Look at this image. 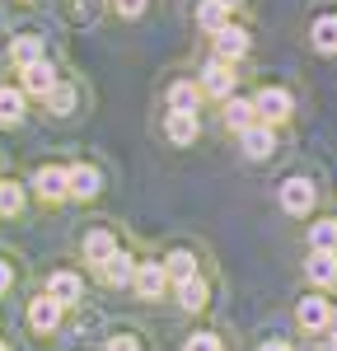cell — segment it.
Instances as JSON below:
<instances>
[{
    "mask_svg": "<svg viewBox=\"0 0 337 351\" xmlns=\"http://www.w3.org/2000/svg\"><path fill=\"white\" fill-rule=\"evenodd\" d=\"M290 108H295V104H290V94H286V89H262V94L253 99V117H258V122H267V127L286 122Z\"/></svg>",
    "mask_w": 337,
    "mask_h": 351,
    "instance_id": "6da1fadb",
    "label": "cell"
},
{
    "mask_svg": "<svg viewBox=\"0 0 337 351\" xmlns=\"http://www.w3.org/2000/svg\"><path fill=\"white\" fill-rule=\"evenodd\" d=\"M239 145H244V155H249V160H267V155H272V145H277V132H272L267 122H249V127L239 132Z\"/></svg>",
    "mask_w": 337,
    "mask_h": 351,
    "instance_id": "7a4b0ae2",
    "label": "cell"
},
{
    "mask_svg": "<svg viewBox=\"0 0 337 351\" xmlns=\"http://www.w3.org/2000/svg\"><path fill=\"white\" fill-rule=\"evenodd\" d=\"M211 43H216V56H221V61H239V56L249 52V33L239 24H221L211 33Z\"/></svg>",
    "mask_w": 337,
    "mask_h": 351,
    "instance_id": "3957f363",
    "label": "cell"
},
{
    "mask_svg": "<svg viewBox=\"0 0 337 351\" xmlns=\"http://www.w3.org/2000/svg\"><path fill=\"white\" fill-rule=\"evenodd\" d=\"M277 197H281V206H286L290 216H305L309 206H314V183H309V178H286Z\"/></svg>",
    "mask_w": 337,
    "mask_h": 351,
    "instance_id": "277c9868",
    "label": "cell"
},
{
    "mask_svg": "<svg viewBox=\"0 0 337 351\" xmlns=\"http://www.w3.org/2000/svg\"><path fill=\"white\" fill-rule=\"evenodd\" d=\"M201 89L211 94V99H229V89H234V71H229V61H211L206 71H201Z\"/></svg>",
    "mask_w": 337,
    "mask_h": 351,
    "instance_id": "5b68a950",
    "label": "cell"
},
{
    "mask_svg": "<svg viewBox=\"0 0 337 351\" xmlns=\"http://www.w3.org/2000/svg\"><path fill=\"white\" fill-rule=\"evenodd\" d=\"M305 276L314 281V286H333L337 281V253L333 248H314L305 263Z\"/></svg>",
    "mask_w": 337,
    "mask_h": 351,
    "instance_id": "8992f818",
    "label": "cell"
},
{
    "mask_svg": "<svg viewBox=\"0 0 337 351\" xmlns=\"http://www.w3.org/2000/svg\"><path fill=\"white\" fill-rule=\"evenodd\" d=\"M328 314H333L328 300H319V295H305V300H300V309H295V319H300L305 332H323V328H328Z\"/></svg>",
    "mask_w": 337,
    "mask_h": 351,
    "instance_id": "52a82bcc",
    "label": "cell"
},
{
    "mask_svg": "<svg viewBox=\"0 0 337 351\" xmlns=\"http://www.w3.org/2000/svg\"><path fill=\"white\" fill-rule=\"evenodd\" d=\"M94 192H99V169L94 164L66 169V197H94Z\"/></svg>",
    "mask_w": 337,
    "mask_h": 351,
    "instance_id": "ba28073f",
    "label": "cell"
},
{
    "mask_svg": "<svg viewBox=\"0 0 337 351\" xmlns=\"http://www.w3.org/2000/svg\"><path fill=\"white\" fill-rule=\"evenodd\" d=\"M47 300L61 304V309L75 304V300H80V276H75V271H52V281H47Z\"/></svg>",
    "mask_w": 337,
    "mask_h": 351,
    "instance_id": "9c48e42d",
    "label": "cell"
},
{
    "mask_svg": "<svg viewBox=\"0 0 337 351\" xmlns=\"http://www.w3.org/2000/svg\"><path fill=\"white\" fill-rule=\"evenodd\" d=\"M132 281H136V291L145 300L164 295V286H168V276H164V267H160V263H140V267L132 271Z\"/></svg>",
    "mask_w": 337,
    "mask_h": 351,
    "instance_id": "30bf717a",
    "label": "cell"
},
{
    "mask_svg": "<svg viewBox=\"0 0 337 351\" xmlns=\"http://www.w3.org/2000/svg\"><path fill=\"white\" fill-rule=\"evenodd\" d=\"M19 71H24L19 80H24L28 94H47V89L56 84V71L47 66V61H42V56H38V61H28V66H19Z\"/></svg>",
    "mask_w": 337,
    "mask_h": 351,
    "instance_id": "8fae6325",
    "label": "cell"
},
{
    "mask_svg": "<svg viewBox=\"0 0 337 351\" xmlns=\"http://www.w3.org/2000/svg\"><path fill=\"white\" fill-rule=\"evenodd\" d=\"M99 276H103V281H108V286H127V281H132V271H136V263H132V258H127V253H117V248H112L108 258H103V263H99Z\"/></svg>",
    "mask_w": 337,
    "mask_h": 351,
    "instance_id": "7c38bea8",
    "label": "cell"
},
{
    "mask_svg": "<svg viewBox=\"0 0 337 351\" xmlns=\"http://www.w3.org/2000/svg\"><path fill=\"white\" fill-rule=\"evenodd\" d=\"M28 324H33V332H52L56 324H61V304H52V300H33L28 304Z\"/></svg>",
    "mask_w": 337,
    "mask_h": 351,
    "instance_id": "4fadbf2b",
    "label": "cell"
},
{
    "mask_svg": "<svg viewBox=\"0 0 337 351\" xmlns=\"http://www.w3.org/2000/svg\"><path fill=\"white\" fill-rule=\"evenodd\" d=\"M33 188L42 192L47 202H61V197H66V169H56V164H47V169H38Z\"/></svg>",
    "mask_w": 337,
    "mask_h": 351,
    "instance_id": "5bb4252c",
    "label": "cell"
},
{
    "mask_svg": "<svg viewBox=\"0 0 337 351\" xmlns=\"http://www.w3.org/2000/svg\"><path fill=\"white\" fill-rule=\"evenodd\" d=\"M160 267H164V276L173 281V286H178V281H188V276H197V258L188 253V248H173V253H168V258L160 263Z\"/></svg>",
    "mask_w": 337,
    "mask_h": 351,
    "instance_id": "9a60e30c",
    "label": "cell"
},
{
    "mask_svg": "<svg viewBox=\"0 0 337 351\" xmlns=\"http://www.w3.org/2000/svg\"><path fill=\"white\" fill-rule=\"evenodd\" d=\"M164 132H168V141H173V145H188V141H192L197 136V112H168V122H164Z\"/></svg>",
    "mask_w": 337,
    "mask_h": 351,
    "instance_id": "2e32d148",
    "label": "cell"
},
{
    "mask_svg": "<svg viewBox=\"0 0 337 351\" xmlns=\"http://www.w3.org/2000/svg\"><path fill=\"white\" fill-rule=\"evenodd\" d=\"M309 38H314V47H319L323 56H333V52H337V14H323V19H314Z\"/></svg>",
    "mask_w": 337,
    "mask_h": 351,
    "instance_id": "e0dca14e",
    "label": "cell"
},
{
    "mask_svg": "<svg viewBox=\"0 0 337 351\" xmlns=\"http://www.w3.org/2000/svg\"><path fill=\"white\" fill-rule=\"evenodd\" d=\"M0 122H5V127L24 122V89H14V84L0 89Z\"/></svg>",
    "mask_w": 337,
    "mask_h": 351,
    "instance_id": "ac0fdd59",
    "label": "cell"
},
{
    "mask_svg": "<svg viewBox=\"0 0 337 351\" xmlns=\"http://www.w3.org/2000/svg\"><path fill=\"white\" fill-rule=\"evenodd\" d=\"M197 104H201V89L188 80H178L173 89H168V108H178V112H197Z\"/></svg>",
    "mask_w": 337,
    "mask_h": 351,
    "instance_id": "d6986e66",
    "label": "cell"
},
{
    "mask_svg": "<svg viewBox=\"0 0 337 351\" xmlns=\"http://www.w3.org/2000/svg\"><path fill=\"white\" fill-rule=\"evenodd\" d=\"M112 248H117V243H112V234H108V230H89V239H84V258H89L94 267H99V263L108 258Z\"/></svg>",
    "mask_w": 337,
    "mask_h": 351,
    "instance_id": "ffe728a7",
    "label": "cell"
},
{
    "mask_svg": "<svg viewBox=\"0 0 337 351\" xmlns=\"http://www.w3.org/2000/svg\"><path fill=\"white\" fill-rule=\"evenodd\" d=\"M178 304H183V309H201V304H206V281H201V276L178 281Z\"/></svg>",
    "mask_w": 337,
    "mask_h": 351,
    "instance_id": "44dd1931",
    "label": "cell"
},
{
    "mask_svg": "<svg viewBox=\"0 0 337 351\" xmlns=\"http://www.w3.org/2000/svg\"><path fill=\"white\" fill-rule=\"evenodd\" d=\"M197 24H201V33H216L221 24H229V10H225V5H216V0H201Z\"/></svg>",
    "mask_w": 337,
    "mask_h": 351,
    "instance_id": "7402d4cb",
    "label": "cell"
},
{
    "mask_svg": "<svg viewBox=\"0 0 337 351\" xmlns=\"http://www.w3.org/2000/svg\"><path fill=\"white\" fill-rule=\"evenodd\" d=\"M225 122H229L234 132H244L249 122H258V117H253V104L249 99H225Z\"/></svg>",
    "mask_w": 337,
    "mask_h": 351,
    "instance_id": "603a6c76",
    "label": "cell"
},
{
    "mask_svg": "<svg viewBox=\"0 0 337 351\" xmlns=\"http://www.w3.org/2000/svg\"><path fill=\"white\" fill-rule=\"evenodd\" d=\"M19 211H24V188L14 178H5L0 183V216H19Z\"/></svg>",
    "mask_w": 337,
    "mask_h": 351,
    "instance_id": "cb8c5ba5",
    "label": "cell"
},
{
    "mask_svg": "<svg viewBox=\"0 0 337 351\" xmlns=\"http://www.w3.org/2000/svg\"><path fill=\"white\" fill-rule=\"evenodd\" d=\"M42 99H47V108H52V112H71V108H75V89H71V84H52Z\"/></svg>",
    "mask_w": 337,
    "mask_h": 351,
    "instance_id": "d4e9b609",
    "label": "cell"
},
{
    "mask_svg": "<svg viewBox=\"0 0 337 351\" xmlns=\"http://www.w3.org/2000/svg\"><path fill=\"white\" fill-rule=\"evenodd\" d=\"M10 47H14V61H19V66H28V61H38V56H42V43H38L33 33H24V38H14Z\"/></svg>",
    "mask_w": 337,
    "mask_h": 351,
    "instance_id": "484cf974",
    "label": "cell"
},
{
    "mask_svg": "<svg viewBox=\"0 0 337 351\" xmlns=\"http://www.w3.org/2000/svg\"><path fill=\"white\" fill-rule=\"evenodd\" d=\"M309 239H314V248H337V220H319Z\"/></svg>",
    "mask_w": 337,
    "mask_h": 351,
    "instance_id": "4316f807",
    "label": "cell"
},
{
    "mask_svg": "<svg viewBox=\"0 0 337 351\" xmlns=\"http://www.w3.org/2000/svg\"><path fill=\"white\" fill-rule=\"evenodd\" d=\"M188 351H221V337L216 332H192L188 337Z\"/></svg>",
    "mask_w": 337,
    "mask_h": 351,
    "instance_id": "83f0119b",
    "label": "cell"
},
{
    "mask_svg": "<svg viewBox=\"0 0 337 351\" xmlns=\"http://www.w3.org/2000/svg\"><path fill=\"white\" fill-rule=\"evenodd\" d=\"M117 10H122L127 19H136V14H145V0H117Z\"/></svg>",
    "mask_w": 337,
    "mask_h": 351,
    "instance_id": "f1b7e54d",
    "label": "cell"
},
{
    "mask_svg": "<svg viewBox=\"0 0 337 351\" xmlns=\"http://www.w3.org/2000/svg\"><path fill=\"white\" fill-rule=\"evenodd\" d=\"M108 351H140V347H136V337H112Z\"/></svg>",
    "mask_w": 337,
    "mask_h": 351,
    "instance_id": "f546056e",
    "label": "cell"
},
{
    "mask_svg": "<svg viewBox=\"0 0 337 351\" xmlns=\"http://www.w3.org/2000/svg\"><path fill=\"white\" fill-rule=\"evenodd\" d=\"M10 281H14V271H10V263H0V295L10 291Z\"/></svg>",
    "mask_w": 337,
    "mask_h": 351,
    "instance_id": "4dcf8cb0",
    "label": "cell"
},
{
    "mask_svg": "<svg viewBox=\"0 0 337 351\" xmlns=\"http://www.w3.org/2000/svg\"><path fill=\"white\" fill-rule=\"evenodd\" d=\"M258 351H290L286 342H267V347H258Z\"/></svg>",
    "mask_w": 337,
    "mask_h": 351,
    "instance_id": "1f68e13d",
    "label": "cell"
},
{
    "mask_svg": "<svg viewBox=\"0 0 337 351\" xmlns=\"http://www.w3.org/2000/svg\"><path fill=\"white\" fill-rule=\"evenodd\" d=\"M216 5H225V10H239V5H244V0H216Z\"/></svg>",
    "mask_w": 337,
    "mask_h": 351,
    "instance_id": "d6a6232c",
    "label": "cell"
},
{
    "mask_svg": "<svg viewBox=\"0 0 337 351\" xmlns=\"http://www.w3.org/2000/svg\"><path fill=\"white\" fill-rule=\"evenodd\" d=\"M328 328H333V332H337V309H333V314H328Z\"/></svg>",
    "mask_w": 337,
    "mask_h": 351,
    "instance_id": "836d02e7",
    "label": "cell"
},
{
    "mask_svg": "<svg viewBox=\"0 0 337 351\" xmlns=\"http://www.w3.org/2000/svg\"><path fill=\"white\" fill-rule=\"evenodd\" d=\"M328 351H337V332H333V342H328Z\"/></svg>",
    "mask_w": 337,
    "mask_h": 351,
    "instance_id": "e575fe53",
    "label": "cell"
},
{
    "mask_svg": "<svg viewBox=\"0 0 337 351\" xmlns=\"http://www.w3.org/2000/svg\"><path fill=\"white\" fill-rule=\"evenodd\" d=\"M0 351H10V347H5V342H0Z\"/></svg>",
    "mask_w": 337,
    "mask_h": 351,
    "instance_id": "d590c367",
    "label": "cell"
}]
</instances>
